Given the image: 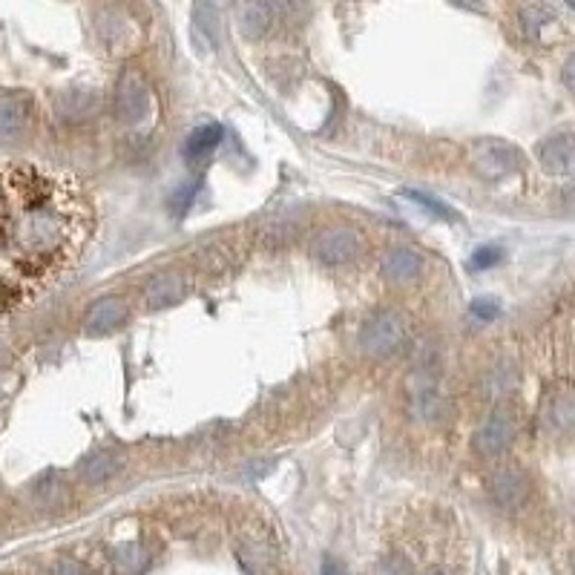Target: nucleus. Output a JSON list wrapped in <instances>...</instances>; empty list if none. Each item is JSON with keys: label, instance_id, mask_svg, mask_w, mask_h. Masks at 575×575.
Returning <instances> with one entry per match:
<instances>
[{"label": "nucleus", "instance_id": "obj_1", "mask_svg": "<svg viewBox=\"0 0 575 575\" xmlns=\"http://www.w3.org/2000/svg\"><path fill=\"white\" fill-rule=\"evenodd\" d=\"M9 216L6 248L26 271H49L69 259L81 242L78 199L67 184L49 173L12 170L9 173Z\"/></svg>", "mask_w": 575, "mask_h": 575}, {"label": "nucleus", "instance_id": "obj_2", "mask_svg": "<svg viewBox=\"0 0 575 575\" xmlns=\"http://www.w3.org/2000/svg\"><path fill=\"white\" fill-rule=\"evenodd\" d=\"M409 340V322L400 311H377L371 314L360 331V345L368 357H391Z\"/></svg>", "mask_w": 575, "mask_h": 575}, {"label": "nucleus", "instance_id": "obj_3", "mask_svg": "<svg viewBox=\"0 0 575 575\" xmlns=\"http://www.w3.org/2000/svg\"><path fill=\"white\" fill-rule=\"evenodd\" d=\"M472 164L483 179L498 182L524 170V153L504 138H478L472 141Z\"/></svg>", "mask_w": 575, "mask_h": 575}, {"label": "nucleus", "instance_id": "obj_4", "mask_svg": "<svg viewBox=\"0 0 575 575\" xmlns=\"http://www.w3.org/2000/svg\"><path fill=\"white\" fill-rule=\"evenodd\" d=\"M113 113L127 127H136L147 118V113H150V90H147V81H144L141 72H136V69L121 72V78L115 84Z\"/></svg>", "mask_w": 575, "mask_h": 575}, {"label": "nucleus", "instance_id": "obj_5", "mask_svg": "<svg viewBox=\"0 0 575 575\" xmlns=\"http://www.w3.org/2000/svg\"><path fill=\"white\" fill-rule=\"evenodd\" d=\"M535 156L547 176L570 179L575 176V133L555 130L550 136H544L535 147Z\"/></svg>", "mask_w": 575, "mask_h": 575}, {"label": "nucleus", "instance_id": "obj_6", "mask_svg": "<svg viewBox=\"0 0 575 575\" xmlns=\"http://www.w3.org/2000/svg\"><path fill=\"white\" fill-rule=\"evenodd\" d=\"M239 32L248 41H262L282 21V6L276 0H245L239 6Z\"/></svg>", "mask_w": 575, "mask_h": 575}, {"label": "nucleus", "instance_id": "obj_7", "mask_svg": "<svg viewBox=\"0 0 575 575\" xmlns=\"http://www.w3.org/2000/svg\"><path fill=\"white\" fill-rule=\"evenodd\" d=\"M311 251L322 265H345L360 253V236L348 228H328L314 239Z\"/></svg>", "mask_w": 575, "mask_h": 575}, {"label": "nucleus", "instance_id": "obj_8", "mask_svg": "<svg viewBox=\"0 0 575 575\" xmlns=\"http://www.w3.org/2000/svg\"><path fill=\"white\" fill-rule=\"evenodd\" d=\"M512 437H515V420L509 414L495 412L478 426V432L472 437V449L483 458H495L512 443Z\"/></svg>", "mask_w": 575, "mask_h": 575}, {"label": "nucleus", "instance_id": "obj_9", "mask_svg": "<svg viewBox=\"0 0 575 575\" xmlns=\"http://www.w3.org/2000/svg\"><path fill=\"white\" fill-rule=\"evenodd\" d=\"M529 478L521 469H498L492 478H489V495L492 501L501 506V509H521L529 501Z\"/></svg>", "mask_w": 575, "mask_h": 575}, {"label": "nucleus", "instance_id": "obj_10", "mask_svg": "<svg viewBox=\"0 0 575 575\" xmlns=\"http://www.w3.org/2000/svg\"><path fill=\"white\" fill-rule=\"evenodd\" d=\"M32 113V101L21 92H0V141L23 136Z\"/></svg>", "mask_w": 575, "mask_h": 575}, {"label": "nucleus", "instance_id": "obj_11", "mask_svg": "<svg viewBox=\"0 0 575 575\" xmlns=\"http://www.w3.org/2000/svg\"><path fill=\"white\" fill-rule=\"evenodd\" d=\"M124 320H127V305H124L121 299L104 297L98 299L95 305H90L84 331H87L90 337H104V334L115 331Z\"/></svg>", "mask_w": 575, "mask_h": 575}, {"label": "nucleus", "instance_id": "obj_12", "mask_svg": "<svg viewBox=\"0 0 575 575\" xmlns=\"http://www.w3.org/2000/svg\"><path fill=\"white\" fill-rule=\"evenodd\" d=\"M190 29H193L196 44L205 41L210 49H216L219 38H222V21H219V6H216V0H193Z\"/></svg>", "mask_w": 575, "mask_h": 575}, {"label": "nucleus", "instance_id": "obj_13", "mask_svg": "<svg viewBox=\"0 0 575 575\" xmlns=\"http://www.w3.org/2000/svg\"><path fill=\"white\" fill-rule=\"evenodd\" d=\"M187 297V282L179 274H161L156 279L147 282L144 288V302L150 311H161V308H170L176 302H182Z\"/></svg>", "mask_w": 575, "mask_h": 575}, {"label": "nucleus", "instance_id": "obj_14", "mask_svg": "<svg viewBox=\"0 0 575 575\" xmlns=\"http://www.w3.org/2000/svg\"><path fill=\"white\" fill-rule=\"evenodd\" d=\"M383 276L389 282H397V285H406V282H414L417 276L423 274V256L412 248H391L386 256H383Z\"/></svg>", "mask_w": 575, "mask_h": 575}, {"label": "nucleus", "instance_id": "obj_15", "mask_svg": "<svg viewBox=\"0 0 575 575\" xmlns=\"http://www.w3.org/2000/svg\"><path fill=\"white\" fill-rule=\"evenodd\" d=\"M222 136H225V130H222L219 124H202V127H196V130L187 136V141H184V159L190 161V164L207 161L216 153V147L222 144Z\"/></svg>", "mask_w": 575, "mask_h": 575}, {"label": "nucleus", "instance_id": "obj_16", "mask_svg": "<svg viewBox=\"0 0 575 575\" xmlns=\"http://www.w3.org/2000/svg\"><path fill=\"white\" fill-rule=\"evenodd\" d=\"M412 406L423 420H437L446 409V400H443V394H440L437 383L429 374H420L412 383Z\"/></svg>", "mask_w": 575, "mask_h": 575}, {"label": "nucleus", "instance_id": "obj_17", "mask_svg": "<svg viewBox=\"0 0 575 575\" xmlns=\"http://www.w3.org/2000/svg\"><path fill=\"white\" fill-rule=\"evenodd\" d=\"M101 35L115 49H127V46H133L141 38V29L124 12H107L101 18Z\"/></svg>", "mask_w": 575, "mask_h": 575}, {"label": "nucleus", "instance_id": "obj_18", "mask_svg": "<svg viewBox=\"0 0 575 575\" xmlns=\"http://www.w3.org/2000/svg\"><path fill=\"white\" fill-rule=\"evenodd\" d=\"M124 469V458L118 455V452H110V449H104V452H95L90 458L84 460V466H81V478L87 483H104L115 478L118 472Z\"/></svg>", "mask_w": 575, "mask_h": 575}, {"label": "nucleus", "instance_id": "obj_19", "mask_svg": "<svg viewBox=\"0 0 575 575\" xmlns=\"http://www.w3.org/2000/svg\"><path fill=\"white\" fill-rule=\"evenodd\" d=\"M403 196H406V199H412V202L417 207H423L426 213H432L435 219H446V222H460L458 210H452V207L446 205L443 199H435L432 193H423V190H403Z\"/></svg>", "mask_w": 575, "mask_h": 575}, {"label": "nucleus", "instance_id": "obj_20", "mask_svg": "<svg viewBox=\"0 0 575 575\" xmlns=\"http://www.w3.org/2000/svg\"><path fill=\"white\" fill-rule=\"evenodd\" d=\"M550 423L561 435H575V397H555L550 406Z\"/></svg>", "mask_w": 575, "mask_h": 575}, {"label": "nucleus", "instance_id": "obj_21", "mask_svg": "<svg viewBox=\"0 0 575 575\" xmlns=\"http://www.w3.org/2000/svg\"><path fill=\"white\" fill-rule=\"evenodd\" d=\"M233 256H236L233 242H210L199 253V262L205 265L207 271H225V268L233 265Z\"/></svg>", "mask_w": 575, "mask_h": 575}, {"label": "nucleus", "instance_id": "obj_22", "mask_svg": "<svg viewBox=\"0 0 575 575\" xmlns=\"http://www.w3.org/2000/svg\"><path fill=\"white\" fill-rule=\"evenodd\" d=\"M95 92L90 90H69L64 98H61V113L69 115V118H84L95 110Z\"/></svg>", "mask_w": 575, "mask_h": 575}, {"label": "nucleus", "instance_id": "obj_23", "mask_svg": "<svg viewBox=\"0 0 575 575\" xmlns=\"http://www.w3.org/2000/svg\"><path fill=\"white\" fill-rule=\"evenodd\" d=\"M113 564L118 573L124 575H136L144 570V564H147V555L138 550L136 544H124V547H118L113 552Z\"/></svg>", "mask_w": 575, "mask_h": 575}, {"label": "nucleus", "instance_id": "obj_24", "mask_svg": "<svg viewBox=\"0 0 575 575\" xmlns=\"http://www.w3.org/2000/svg\"><path fill=\"white\" fill-rule=\"evenodd\" d=\"M518 21H521V32H524V38L527 41H535L538 35H541V26L544 23H550L552 18L547 12H541V9H521V15H518Z\"/></svg>", "mask_w": 575, "mask_h": 575}, {"label": "nucleus", "instance_id": "obj_25", "mask_svg": "<svg viewBox=\"0 0 575 575\" xmlns=\"http://www.w3.org/2000/svg\"><path fill=\"white\" fill-rule=\"evenodd\" d=\"M297 222H291V219H279V222H271V228L265 230V242L271 245V248H279V245H288L294 236H297Z\"/></svg>", "mask_w": 575, "mask_h": 575}, {"label": "nucleus", "instance_id": "obj_26", "mask_svg": "<svg viewBox=\"0 0 575 575\" xmlns=\"http://www.w3.org/2000/svg\"><path fill=\"white\" fill-rule=\"evenodd\" d=\"M501 259H504V251H501L498 245H481L478 251L472 253L469 265H472L475 271H486V268H495Z\"/></svg>", "mask_w": 575, "mask_h": 575}, {"label": "nucleus", "instance_id": "obj_27", "mask_svg": "<svg viewBox=\"0 0 575 575\" xmlns=\"http://www.w3.org/2000/svg\"><path fill=\"white\" fill-rule=\"evenodd\" d=\"M469 311H472L478 320H495V317L501 314V305H498L495 299H475V302L469 305Z\"/></svg>", "mask_w": 575, "mask_h": 575}, {"label": "nucleus", "instance_id": "obj_28", "mask_svg": "<svg viewBox=\"0 0 575 575\" xmlns=\"http://www.w3.org/2000/svg\"><path fill=\"white\" fill-rule=\"evenodd\" d=\"M561 81H564V87L575 95V52L564 61V67H561Z\"/></svg>", "mask_w": 575, "mask_h": 575}, {"label": "nucleus", "instance_id": "obj_29", "mask_svg": "<svg viewBox=\"0 0 575 575\" xmlns=\"http://www.w3.org/2000/svg\"><path fill=\"white\" fill-rule=\"evenodd\" d=\"M193 193H196V187H190V184H187L184 190H179V193H176V199H173V210H176V213H184L187 205L193 202Z\"/></svg>", "mask_w": 575, "mask_h": 575}, {"label": "nucleus", "instance_id": "obj_30", "mask_svg": "<svg viewBox=\"0 0 575 575\" xmlns=\"http://www.w3.org/2000/svg\"><path fill=\"white\" fill-rule=\"evenodd\" d=\"M6 196H9V187H6ZM6 196L0 190V239H6V213H9V199Z\"/></svg>", "mask_w": 575, "mask_h": 575}, {"label": "nucleus", "instance_id": "obj_31", "mask_svg": "<svg viewBox=\"0 0 575 575\" xmlns=\"http://www.w3.org/2000/svg\"><path fill=\"white\" fill-rule=\"evenodd\" d=\"M55 575H90L81 564H75V561H64L58 570H55Z\"/></svg>", "mask_w": 575, "mask_h": 575}, {"label": "nucleus", "instance_id": "obj_32", "mask_svg": "<svg viewBox=\"0 0 575 575\" xmlns=\"http://www.w3.org/2000/svg\"><path fill=\"white\" fill-rule=\"evenodd\" d=\"M322 575H345V567L337 561V558H325V564H322Z\"/></svg>", "mask_w": 575, "mask_h": 575}, {"label": "nucleus", "instance_id": "obj_33", "mask_svg": "<svg viewBox=\"0 0 575 575\" xmlns=\"http://www.w3.org/2000/svg\"><path fill=\"white\" fill-rule=\"evenodd\" d=\"M455 6H460V9H483V3L486 0H452Z\"/></svg>", "mask_w": 575, "mask_h": 575}, {"label": "nucleus", "instance_id": "obj_34", "mask_svg": "<svg viewBox=\"0 0 575 575\" xmlns=\"http://www.w3.org/2000/svg\"><path fill=\"white\" fill-rule=\"evenodd\" d=\"M564 3H567V6H570V9H575V0H564Z\"/></svg>", "mask_w": 575, "mask_h": 575}]
</instances>
